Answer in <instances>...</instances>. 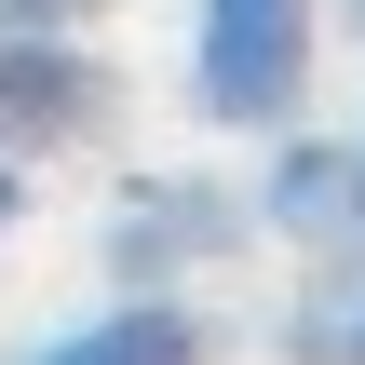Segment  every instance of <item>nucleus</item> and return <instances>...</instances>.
<instances>
[{"label":"nucleus","mask_w":365,"mask_h":365,"mask_svg":"<svg viewBox=\"0 0 365 365\" xmlns=\"http://www.w3.org/2000/svg\"><path fill=\"white\" fill-rule=\"evenodd\" d=\"M325 0H190V108L230 135H284L312 108Z\"/></svg>","instance_id":"f257e3e1"},{"label":"nucleus","mask_w":365,"mask_h":365,"mask_svg":"<svg viewBox=\"0 0 365 365\" xmlns=\"http://www.w3.org/2000/svg\"><path fill=\"white\" fill-rule=\"evenodd\" d=\"M122 108L108 54L68 27V14H27L0 0V163H41V149H81L95 122Z\"/></svg>","instance_id":"f03ea898"},{"label":"nucleus","mask_w":365,"mask_h":365,"mask_svg":"<svg viewBox=\"0 0 365 365\" xmlns=\"http://www.w3.org/2000/svg\"><path fill=\"white\" fill-rule=\"evenodd\" d=\"M244 190H217V176H135L122 190V217H108V271L122 284H149V298H176L190 271H217L230 244H244Z\"/></svg>","instance_id":"7ed1b4c3"},{"label":"nucleus","mask_w":365,"mask_h":365,"mask_svg":"<svg viewBox=\"0 0 365 365\" xmlns=\"http://www.w3.org/2000/svg\"><path fill=\"white\" fill-rule=\"evenodd\" d=\"M14 365H203V312H190V298H149V284H122L108 312H81V325L27 339Z\"/></svg>","instance_id":"20e7f679"},{"label":"nucleus","mask_w":365,"mask_h":365,"mask_svg":"<svg viewBox=\"0 0 365 365\" xmlns=\"http://www.w3.org/2000/svg\"><path fill=\"white\" fill-rule=\"evenodd\" d=\"M14 203H27V176H14V163H0V230H14Z\"/></svg>","instance_id":"39448f33"},{"label":"nucleus","mask_w":365,"mask_h":365,"mask_svg":"<svg viewBox=\"0 0 365 365\" xmlns=\"http://www.w3.org/2000/svg\"><path fill=\"white\" fill-rule=\"evenodd\" d=\"M325 14H339V27H365V0H325Z\"/></svg>","instance_id":"423d86ee"}]
</instances>
